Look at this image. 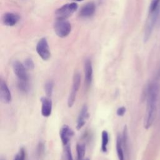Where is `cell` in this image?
I'll return each mask as SVG.
<instances>
[{"label": "cell", "mask_w": 160, "mask_h": 160, "mask_svg": "<svg viewBox=\"0 0 160 160\" xmlns=\"http://www.w3.org/2000/svg\"><path fill=\"white\" fill-rule=\"evenodd\" d=\"M159 88L156 82H151L148 87L146 93V108L144 126L146 129L149 128L155 119Z\"/></svg>", "instance_id": "1"}, {"label": "cell", "mask_w": 160, "mask_h": 160, "mask_svg": "<svg viewBox=\"0 0 160 160\" xmlns=\"http://www.w3.org/2000/svg\"><path fill=\"white\" fill-rule=\"evenodd\" d=\"M160 12V9H158L152 12H149V16L148 20L146 21V24L145 26L144 29V41H148L149 39L153 29L155 26V24L157 22L159 14Z\"/></svg>", "instance_id": "2"}, {"label": "cell", "mask_w": 160, "mask_h": 160, "mask_svg": "<svg viewBox=\"0 0 160 160\" xmlns=\"http://www.w3.org/2000/svg\"><path fill=\"white\" fill-rule=\"evenodd\" d=\"M81 77L79 72H76L74 74L72 78V84L71 87V92H69L68 98V106L69 108H71L76 101V98L78 94V91L81 85Z\"/></svg>", "instance_id": "3"}, {"label": "cell", "mask_w": 160, "mask_h": 160, "mask_svg": "<svg viewBox=\"0 0 160 160\" xmlns=\"http://www.w3.org/2000/svg\"><path fill=\"white\" fill-rule=\"evenodd\" d=\"M78 9V4L75 2L64 4L55 12L57 19H66L70 17Z\"/></svg>", "instance_id": "4"}, {"label": "cell", "mask_w": 160, "mask_h": 160, "mask_svg": "<svg viewBox=\"0 0 160 160\" xmlns=\"http://www.w3.org/2000/svg\"><path fill=\"white\" fill-rule=\"evenodd\" d=\"M54 30L60 38H65L71 31V25L66 19H57L54 24Z\"/></svg>", "instance_id": "5"}, {"label": "cell", "mask_w": 160, "mask_h": 160, "mask_svg": "<svg viewBox=\"0 0 160 160\" xmlns=\"http://www.w3.org/2000/svg\"><path fill=\"white\" fill-rule=\"evenodd\" d=\"M36 51L38 55L44 61L48 60L51 57L49 45L47 39L45 38H41L36 45Z\"/></svg>", "instance_id": "6"}, {"label": "cell", "mask_w": 160, "mask_h": 160, "mask_svg": "<svg viewBox=\"0 0 160 160\" xmlns=\"http://www.w3.org/2000/svg\"><path fill=\"white\" fill-rule=\"evenodd\" d=\"M12 68L14 74L18 78L19 80L28 81L29 76L27 72V69L24 64L19 61H15L12 63Z\"/></svg>", "instance_id": "7"}, {"label": "cell", "mask_w": 160, "mask_h": 160, "mask_svg": "<svg viewBox=\"0 0 160 160\" xmlns=\"http://www.w3.org/2000/svg\"><path fill=\"white\" fill-rule=\"evenodd\" d=\"M74 135L73 130L67 124L61 126L59 130V136L64 146L69 144V142Z\"/></svg>", "instance_id": "8"}, {"label": "cell", "mask_w": 160, "mask_h": 160, "mask_svg": "<svg viewBox=\"0 0 160 160\" xmlns=\"http://www.w3.org/2000/svg\"><path fill=\"white\" fill-rule=\"evenodd\" d=\"M0 98L1 101L5 104L10 103L12 99L11 91L6 81L2 79L0 81Z\"/></svg>", "instance_id": "9"}, {"label": "cell", "mask_w": 160, "mask_h": 160, "mask_svg": "<svg viewBox=\"0 0 160 160\" xmlns=\"http://www.w3.org/2000/svg\"><path fill=\"white\" fill-rule=\"evenodd\" d=\"M84 81L85 84L87 88H88L92 81L93 77V71H92V62L90 59H86L84 62Z\"/></svg>", "instance_id": "10"}, {"label": "cell", "mask_w": 160, "mask_h": 160, "mask_svg": "<svg viewBox=\"0 0 160 160\" xmlns=\"http://www.w3.org/2000/svg\"><path fill=\"white\" fill-rule=\"evenodd\" d=\"M41 114L45 118H48L52 112V104L50 98L42 97L41 99Z\"/></svg>", "instance_id": "11"}, {"label": "cell", "mask_w": 160, "mask_h": 160, "mask_svg": "<svg viewBox=\"0 0 160 160\" xmlns=\"http://www.w3.org/2000/svg\"><path fill=\"white\" fill-rule=\"evenodd\" d=\"M88 118H89L88 107L86 104H84L79 112V114L77 119L76 129L78 130H80L84 126Z\"/></svg>", "instance_id": "12"}, {"label": "cell", "mask_w": 160, "mask_h": 160, "mask_svg": "<svg viewBox=\"0 0 160 160\" xmlns=\"http://www.w3.org/2000/svg\"><path fill=\"white\" fill-rule=\"evenodd\" d=\"M20 19L19 16L14 12L5 13L2 17V23L8 26H13L16 25Z\"/></svg>", "instance_id": "13"}, {"label": "cell", "mask_w": 160, "mask_h": 160, "mask_svg": "<svg viewBox=\"0 0 160 160\" xmlns=\"http://www.w3.org/2000/svg\"><path fill=\"white\" fill-rule=\"evenodd\" d=\"M95 10V4L92 2H89L82 7L79 11V15L82 18H89L94 14Z\"/></svg>", "instance_id": "14"}, {"label": "cell", "mask_w": 160, "mask_h": 160, "mask_svg": "<svg viewBox=\"0 0 160 160\" xmlns=\"http://www.w3.org/2000/svg\"><path fill=\"white\" fill-rule=\"evenodd\" d=\"M116 149L117 155L118 157V160H124V153L123 150L122 137L119 134L117 136Z\"/></svg>", "instance_id": "15"}, {"label": "cell", "mask_w": 160, "mask_h": 160, "mask_svg": "<svg viewBox=\"0 0 160 160\" xmlns=\"http://www.w3.org/2000/svg\"><path fill=\"white\" fill-rule=\"evenodd\" d=\"M109 142V134L106 130H103L101 133V150L102 152L106 153L108 151V144Z\"/></svg>", "instance_id": "16"}, {"label": "cell", "mask_w": 160, "mask_h": 160, "mask_svg": "<svg viewBox=\"0 0 160 160\" xmlns=\"http://www.w3.org/2000/svg\"><path fill=\"white\" fill-rule=\"evenodd\" d=\"M77 160H83L86 152V145L83 143H78L76 144Z\"/></svg>", "instance_id": "17"}, {"label": "cell", "mask_w": 160, "mask_h": 160, "mask_svg": "<svg viewBox=\"0 0 160 160\" xmlns=\"http://www.w3.org/2000/svg\"><path fill=\"white\" fill-rule=\"evenodd\" d=\"M62 160H73L71 149L69 144L64 146L62 156Z\"/></svg>", "instance_id": "18"}, {"label": "cell", "mask_w": 160, "mask_h": 160, "mask_svg": "<svg viewBox=\"0 0 160 160\" xmlns=\"http://www.w3.org/2000/svg\"><path fill=\"white\" fill-rule=\"evenodd\" d=\"M53 88H54V83L53 81L51 80H49L46 81L44 84V91L46 92V96L50 98L52 96L53 92Z\"/></svg>", "instance_id": "19"}, {"label": "cell", "mask_w": 160, "mask_h": 160, "mask_svg": "<svg viewBox=\"0 0 160 160\" xmlns=\"http://www.w3.org/2000/svg\"><path fill=\"white\" fill-rule=\"evenodd\" d=\"M18 87L19 89L22 92H28L29 89L28 81L19 80L18 83Z\"/></svg>", "instance_id": "20"}, {"label": "cell", "mask_w": 160, "mask_h": 160, "mask_svg": "<svg viewBox=\"0 0 160 160\" xmlns=\"http://www.w3.org/2000/svg\"><path fill=\"white\" fill-rule=\"evenodd\" d=\"M158 9H160V0H152L149 5V12H152Z\"/></svg>", "instance_id": "21"}, {"label": "cell", "mask_w": 160, "mask_h": 160, "mask_svg": "<svg viewBox=\"0 0 160 160\" xmlns=\"http://www.w3.org/2000/svg\"><path fill=\"white\" fill-rule=\"evenodd\" d=\"M14 160H25V150L23 148L19 149V151L14 156Z\"/></svg>", "instance_id": "22"}, {"label": "cell", "mask_w": 160, "mask_h": 160, "mask_svg": "<svg viewBox=\"0 0 160 160\" xmlns=\"http://www.w3.org/2000/svg\"><path fill=\"white\" fill-rule=\"evenodd\" d=\"M24 65L27 69H33L34 68V64L33 61L31 58H28L24 61Z\"/></svg>", "instance_id": "23"}, {"label": "cell", "mask_w": 160, "mask_h": 160, "mask_svg": "<svg viewBox=\"0 0 160 160\" xmlns=\"http://www.w3.org/2000/svg\"><path fill=\"white\" fill-rule=\"evenodd\" d=\"M37 155L39 157H41L44 152V145L42 142H40L37 147Z\"/></svg>", "instance_id": "24"}, {"label": "cell", "mask_w": 160, "mask_h": 160, "mask_svg": "<svg viewBox=\"0 0 160 160\" xmlns=\"http://www.w3.org/2000/svg\"><path fill=\"white\" fill-rule=\"evenodd\" d=\"M126 108L124 106L119 107L116 110V114L118 116H123L126 112Z\"/></svg>", "instance_id": "25"}, {"label": "cell", "mask_w": 160, "mask_h": 160, "mask_svg": "<svg viewBox=\"0 0 160 160\" xmlns=\"http://www.w3.org/2000/svg\"><path fill=\"white\" fill-rule=\"evenodd\" d=\"M74 1H82L83 0H74Z\"/></svg>", "instance_id": "26"}, {"label": "cell", "mask_w": 160, "mask_h": 160, "mask_svg": "<svg viewBox=\"0 0 160 160\" xmlns=\"http://www.w3.org/2000/svg\"><path fill=\"white\" fill-rule=\"evenodd\" d=\"M0 160H5V159H4V158H1V159H0Z\"/></svg>", "instance_id": "27"}, {"label": "cell", "mask_w": 160, "mask_h": 160, "mask_svg": "<svg viewBox=\"0 0 160 160\" xmlns=\"http://www.w3.org/2000/svg\"><path fill=\"white\" fill-rule=\"evenodd\" d=\"M85 160H89V159H85Z\"/></svg>", "instance_id": "28"}]
</instances>
